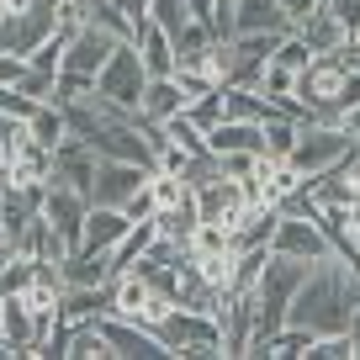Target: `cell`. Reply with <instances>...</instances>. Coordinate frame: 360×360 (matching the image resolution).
<instances>
[{
	"label": "cell",
	"instance_id": "obj_38",
	"mask_svg": "<svg viewBox=\"0 0 360 360\" xmlns=\"http://www.w3.org/2000/svg\"><path fill=\"white\" fill-rule=\"evenodd\" d=\"M0 313H6V292H0Z\"/></svg>",
	"mask_w": 360,
	"mask_h": 360
},
{
	"label": "cell",
	"instance_id": "obj_19",
	"mask_svg": "<svg viewBox=\"0 0 360 360\" xmlns=\"http://www.w3.org/2000/svg\"><path fill=\"white\" fill-rule=\"evenodd\" d=\"M159 238V223L154 217H143V223H133L122 238H117V249H112V276H122V270H133L138 259L148 255V244Z\"/></svg>",
	"mask_w": 360,
	"mask_h": 360
},
{
	"label": "cell",
	"instance_id": "obj_22",
	"mask_svg": "<svg viewBox=\"0 0 360 360\" xmlns=\"http://www.w3.org/2000/svg\"><path fill=\"white\" fill-rule=\"evenodd\" d=\"M297 133H302V122H297V117H286V112L265 117V154H270V159H286V154L297 148Z\"/></svg>",
	"mask_w": 360,
	"mask_h": 360
},
{
	"label": "cell",
	"instance_id": "obj_34",
	"mask_svg": "<svg viewBox=\"0 0 360 360\" xmlns=\"http://www.w3.org/2000/svg\"><path fill=\"white\" fill-rule=\"evenodd\" d=\"M339 127H345V133H349V138H355V143H360V101L339 112Z\"/></svg>",
	"mask_w": 360,
	"mask_h": 360
},
{
	"label": "cell",
	"instance_id": "obj_32",
	"mask_svg": "<svg viewBox=\"0 0 360 360\" xmlns=\"http://www.w3.org/2000/svg\"><path fill=\"white\" fill-rule=\"evenodd\" d=\"M255 159H259V154H217V165H223V175L249 180V175H255Z\"/></svg>",
	"mask_w": 360,
	"mask_h": 360
},
{
	"label": "cell",
	"instance_id": "obj_8",
	"mask_svg": "<svg viewBox=\"0 0 360 360\" xmlns=\"http://www.w3.org/2000/svg\"><path fill=\"white\" fill-rule=\"evenodd\" d=\"M122 43V37H112L106 27H96V22H85V27H75L69 32V43H64V64L58 69H75V75H101V64L112 58V48Z\"/></svg>",
	"mask_w": 360,
	"mask_h": 360
},
{
	"label": "cell",
	"instance_id": "obj_30",
	"mask_svg": "<svg viewBox=\"0 0 360 360\" xmlns=\"http://www.w3.org/2000/svg\"><path fill=\"white\" fill-rule=\"evenodd\" d=\"M122 212L133 217V223H143V217H154V212H159V202H154V186H148V180H143V186H138V191L122 202Z\"/></svg>",
	"mask_w": 360,
	"mask_h": 360
},
{
	"label": "cell",
	"instance_id": "obj_35",
	"mask_svg": "<svg viewBox=\"0 0 360 360\" xmlns=\"http://www.w3.org/2000/svg\"><path fill=\"white\" fill-rule=\"evenodd\" d=\"M345 169H349V180H355V186H360V148H355V154L345 159Z\"/></svg>",
	"mask_w": 360,
	"mask_h": 360
},
{
	"label": "cell",
	"instance_id": "obj_12",
	"mask_svg": "<svg viewBox=\"0 0 360 360\" xmlns=\"http://www.w3.org/2000/svg\"><path fill=\"white\" fill-rule=\"evenodd\" d=\"M96 148L79 143V138H64V143L53 148V180H64V186H75V191L90 196V180H96Z\"/></svg>",
	"mask_w": 360,
	"mask_h": 360
},
{
	"label": "cell",
	"instance_id": "obj_3",
	"mask_svg": "<svg viewBox=\"0 0 360 360\" xmlns=\"http://www.w3.org/2000/svg\"><path fill=\"white\" fill-rule=\"evenodd\" d=\"M355 148H360V143H355L339 122H313V117H307L302 133H297V148H292L286 159H292V165L302 169V180H307V175H323V169L345 165Z\"/></svg>",
	"mask_w": 360,
	"mask_h": 360
},
{
	"label": "cell",
	"instance_id": "obj_6",
	"mask_svg": "<svg viewBox=\"0 0 360 360\" xmlns=\"http://www.w3.org/2000/svg\"><path fill=\"white\" fill-rule=\"evenodd\" d=\"M53 32H58L53 0H37V6H27V11H6V16H0V53L27 58L43 37H53Z\"/></svg>",
	"mask_w": 360,
	"mask_h": 360
},
{
	"label": "cell",
	"instance_id": "obj_15",
	"mask_svg": "<svg viewBox=\"0 0 360 360\" xmlns=\"http://www.w3.org/2000/svg\"><path fill=\"white\" fill-rule=\"evenodd\" d=\"M6 180H16V186H48V180H53V148L37 143V138H27V143L11 154Z\"/></svg>",
	"mask_w": 360,
	"mask_h": 360
},
{
	"label": "cell",
	"instance_id": "obj_23",
	"mask_svg": "<svg viewBox=\"0 0 360 360\" xmlns=\"http://www.w3.org/2000/svg\"><path fill=\"white\" fill-rule=\"evenodd\" d=\"M0 328H6V334H11L16 345H22V355H27V349H32V334H37V318L27 313V302H22V297H6V313H0Z\"/></svg>",
	"mask_w": 360,
	"mask_h": 360
},
{
	"label": "cell",
	"instance_id": "obj_26",
	"mask_svg": "<svg viewBox=\"0 0 360 360\" xmlns=\"http://www.w3.org/2000/svg\"><path fill=\"white\" fill-rule=\"evenodd\" d=\"M186 117H191V122H196V127L207 133V127H212L217 117H223V85H212L207 96H196V101L186 106Z\"/></svg>",
	"mask_w": 360,
	"mask_h": 360
},
{
	"label": "cell",
	"instance_id": "obj_21",
	"mask_svg": "<svg viewBox=\"0 0 360 360\" xmlns=\"http://www.w3.org/2000/svg\"><path fill=\"white\" fill-rule=\"evenodd\" d=\"M64 355H69V360H112V345H106L101 323H69Z\"/></svg>",
	"mask_w": 360,
	"mask_h": 360
},
{
	"label": "cell",
	"instance_id": "obj_37",
	"mask_svg": "<svg viewBox=\"0 0 360 360\" xmlns=\"http://www.w3.org/2000/svg\"><path fill=\"white\" fill-rule=\"evenodd\" d=\"M11 259H16V249H11V244H6V238H0V270L11 265Z\"/></svg>",
	"mask_w": 360,
	"mask_h": 360
},
{
	"label": "cell",
	"instance_id": "obj_39",
	"mask_svg": "<svg viewBox=\"0 0 360 360\" xmlns=\"http://www.w3.org/2000/svg\"><path fill=\"white\" fill-rule=\"evenodd\" d=\"M0 16H6V0H0Z\"/></svg>",
	"mask_w": 360,
	"mask_h": 360
},
{
	"label": "cell",
	"instance_id": "obj_31",
	"mask_svg": "<svg viewBox=\"0 0 360 360\" xmlns=\"http://www.w3.org/2000/svg\"><path fill=\"white\" fill-rule=\"evenodd\" d=\"M323 6H328L334 16H339V27H345L349 37L360 32V0H323Z\"/></svg>",
	"mask_w": 360,
	"mask_h": 360
},
{
	"label": "cell",
	"instance_id": "obj_27",
	"mask_svg": "<svg viewBox=\"0 0 360 360\" xmlns=\"http://www.w3.org/2000/svg\"><path fill=\"white\" fill-rule=\"evenodd\" d=\"M27 138H32V122H27V117L0 112V148H6V154H16V148H22Z\"/></svg>",
	"mask_w": 360,
	"mask_h": 360
},
{
	"label": "cell",
	"instance_id": "obj_9",
	"mask_svg": "<svg viewBox=\"0 0 360 360\" xmlns=\"http://www.w3.org/2000/svg\"><path fill=\"white\" fill-rule=\"evenodd\" d=\"M96 323H101V334H106V345H112V355H122V360H165V355H169V349L159 345L154 328L133 323V318L106 313V318H96Z\"/></svg>",
	"mask_w": 360,
	"mask_h": 360
},
{
	"label": "cell",
	"instance_id": "obj_10",
	"mask_svg": "<svg viewBox=\"0 0 360 360\" xmlns=\"http://www.w3.org/2000/svg\"><path fill=\"white\" fill-rule=\"evenodd\" d=\"M207 148H212V154H265V122L217 117V122L207 127Z\"/></svg>",
	"mask_w": 360,
	"mask_h": 360
},
{
	"label": "cell",
	"instance_id": "obj_2",
	"mask_svg": "<svg viewBox=\"0 0 360 360\" xmlns=\"http://www.w3.org/2000/svg\"><path fill=\"white\" fill-rule=\"evenodd\" d=\"M154 334L169 355H223V323L202 307H169L154 323Z\"/></svg>",
	"mask_w": 360,
	"mask_h": 360
},
{
	"label": "cell",
	"instance_id": "obj_7",
	"mask_svg": "<svg viewBox=\"0 0 360 360\" xmlns=\"http://www.w3.org/2000/svg\"><path fill=\"white\" fill-rule=\"evenodd\" d=\"M148 175H154V169L133 165V159H101V165H96V180H90V202L96 207H122Z\"/></svg>",
	"mask_w": 360,
	"mask_h": 360
},
{
	"label": "cell",
	"instance_id": "obj_29",
	"mask_svg": "<svg viewBox=\"0 0 360 360\" xmlns=\"http://www.w3.org/2000/svg\"><path fill=\"white\" fill-rule=\"evenodd\" d=\"M276 58H281V64H292V69H307L318 53H313V48H307L297 32H286V37H281V48H276Z\"/></svg>",
	"mask_w": 360,
	"mask_h": 360
},
{
	"label": "cell",
	"instance_id": "obj_13",
	"mask_svg": "<svg viewBox=\"0 0 360 360\" xmlns=\"http://www.w3.org/2000/svg\"><path fill=\"white\" fill-rule=\"evenodd\" d=\"M112 313V281L106 286H64L58 297V323H96Z\"/></svg>",
	"mask_w": 360,
	"mask_h": 360
},
{
	"label": "cell",
	"instance_id": "obj_36",
	"mask_svg": "<svg viewBox=\"0 0 360 360\" xmlns=\"http://www.w3.org/2000/svg\"><path fill=\"white\" fill-rule=\"evenodd\" d=\"M349 339L360 345V302H355V313H349Z\"/></svg>",
	"mask_w": 360,
	"mask_h": 360
},
{
	"label": "cell",
	"instance_id": "obj_16",
	"mask_svg": "<svg viewBox=\"0 0 360 360\" xmlns=\"http://www.w3.org/2000/svg\"><path fill=\"white\" fill-rule=\"evenodd\" d=\"M233 32H292L281 0H233Z\"/></svg>",
	"mask_w": 360,
	"mask_h": 360
},
{
	"label": "cell",
	"instance_id": "obj_4",
	"mask_svg": "<svg viewBox=\"0 0 360 360\" xmlns=\"http://www.w3.org/2000/svg\"><path fill=\"white\" fill-rule=\"evenodd\" d=\"M143 85H148V69H143V58H138V43H117L112 58L101 64V75H96V96L122 106V112H138Z\"/></svg>",
	"mask_w": 360,
	"mask_h": 360
},
{
	"label": "cell",
	"instance_id": "obj_25",
	"mask_svg": "<svg viewBox=\"0 0 360 360\" xmlns=\"http://www.w3.org/2000/svg\"><path fill=\"white\" fill-rule=\"evenodd\" d=\"M148 22H154V27H165V32L175 37L180 27L191 22V6H186V0H148Z\"/></svg>",
	"mask_w": 360,
	"mask_h": 360
},
{
	"label": "cell",
	"instance_id": "obj_11",
	"mask_svg": "<svg viewBox=\"0 0 360 360\" xmlns=\"http://www.w3.org/2000/svg\"><path fill=\"white\" fill-rule=\"evenodd\" d=\"M127 228H133V217H127L122 207H96V202H90L85 233H79V249H85V255H112L117 238H122Z\"/></svg>",
	"mask_w": 360,
	"mask_h": 360
},
{
	"label": "cell",
	"instance_id": "obj_1",
	"mask_svg": "<svg viewBox=\"0 0 360 360\" xmlns=\"http://www.w3.org/2000/svg\"><path fill=\"white\" fill-rule=\"evenodd\" d=\"M360 302V270H349L339 255L318 259L307 270V281L297 286L292 307H286V323L307 328L313 339L323 334H349V313Z\"/></svg>",
	"mask_w": 360,
	"mask_h": 360
},
{
	"label": "cell",
	"instance_id": "obj_17",
	"mask_svg": "<svg viewBox=\"0 0 360 360\" xmlns=\"http://www.w3.org/2000/svg\"><path fill=\"white\" fill-rule=\"evenodd\" d=\"M292 32L302 37V43L313 48V53H334V48H339V43L349 37L345 27H339V16L328 11V6H318V11L307 16V22H297V27H292Z\"/></svg>",
	"mask_w": 360,
	"mask_h": 360
},
{
	"label": "cell",
	"instance_id": "obj_18",
	"mask_svg": "<svg viewBox=\"0 0 360 360\" xmlns=\"http://www.w3.org/2000/svg\"><path fill=\"white\" fill-rule=\"evenodd\" d=\"M138 58H143L148 79L175 75V37H169L165 27H154V22H148V27H143V37H138Z\"/></svg>",
	"mask_w": 360,
	"mask_h": 360
},
{
	"label": "cell",
	"instance_id": "obj_33",
	"mask_svg": "<svg viewBox=\"0 0 360 360\" xmlns=\"http://www.w3.org/2000/svg\"><path fill=\"white\" fill-rule=\"evenodd\" d=\"M318 6H323V0H281V11H286V22H292V27H297V22H307Z\"/></svg>",
	"mask_w": 360,
	"mask_h": 360
},
{
	"label": "cell",
	"instance_id": "obj_5",
	"mask_svg": "<svg viewBox=\"0 0 360 360\" xmlns=\"http://www.w3.org/2000/svg\"><path fill=\"white\" fill-rule=\"evenodd\" d=\"M270 255H292V259L318 265V259L334 255V244H328V233L318 228L313 212H281V223H276V233H270Z\"/></svg>",
	"mask_w": 360,
	"mask_h": 360
},
{
	"label": "cell",
	"instance_id": "obj_24",
	"mask_svg": "<svg viewBox=\"0 0 360 360\" xmlns=\"http://www.w3.org/2000/svg\"><path fill=\"white\" fill-rule=\"evenodd\" d=\"M32 138H37V143H48V148L64 143V138H69V117H64V106H53V101L37 106V117H32Z\"/></svg>",
	"mask_w": 360,
	"mask_h": 360
},
{
	"label": "cell",
	"instance_id": "obj_14",
	"mask_svg": "<svg viewBox=\"0 0 360 360\" xmlns=\"http://www.w3.org/2000/svg\"><path fill=\"white\" fill-rule=\"evenodd\" d=\"M191 106V96H186V85H180L175 75H159L143 85V101H138V117L143 122H169L175 112H186Z\"/></svg>",
	"mask_w": 360,
	"mask_h": 360
},
{
	"label": "cell",
	"instance_id": "obj_20",
	"mask_svg": "<svg viewBox=\"0 0 360 360\" xmlns=\"http://www.w3.org/2000/svg\"><path fill=\"white\" fill-rule=\"evenodd\" d=\"M112 281V255H85V249H75V255L64 259V286H106Z\"/></svg>",
	"mask_w": 360,
	"mask_h": 360
},
{
	"label": "cell",
	"instance_id": "obj_28",
	"mask_svg": "<svg viewBox=\"0 0 360 360\" xmlns=\"http://www.w3.org/2000/svg\"><path fill=\"white\" fill-rule=\"evenodd\" d=\"M27 281H32V259H27V255H16V259H11V265L0 270V292H6V297H16V292H27Z\"/></svg>",
	"mask_w": 360,
	"mask_h": 360
}]
</instances>
